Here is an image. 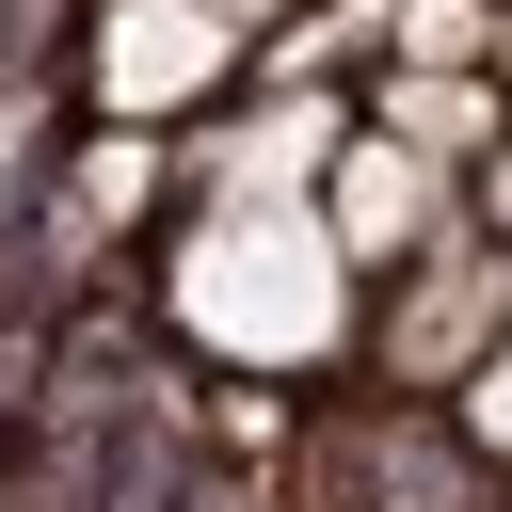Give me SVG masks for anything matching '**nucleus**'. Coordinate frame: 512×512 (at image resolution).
Returning <instances> with one entry per match:
<instances>
[{
    "label": "nucleus",
    "mask_w": 512,
    "mask_h": 512,
    "mask_svg": "<svg viewBox=\"0 0 512 512\" xmlns=\"http://www.w3.org/2000/svg\"><path fill=\"white\" fill-rule=\"evenodd\" d=\"M464 224H480V240H512V128L464 160Z\"/></svg>",
    "instance_id": "obj_8"
},
{
    "label": "nucleus",
    "mask_w": 512,
    "mask_h": 512,
    "mask_svg": "<svg viewBox=\"0 0 512 512\" xmlns=\"http://www.w3.org/2000/svg\"><path fill=\"white\" fill-rule=\"evenodd\" d=\"M432 224H448V160H416V144H384V128H368V144H336V240H352V256H384V272H400Z\"/></svg>",
    "instance_id": "obj_2"
},
{
    "label": "nucleus",
    "mask_w": 512,
    "mask_h": 512,
    "mask_svg": "<svg viewBox=\"0 0 512 512\" xmlns=\"http://www.w3.org/2000/svg\"><path fill=\"white\" fill-rule=\"evenodd\" d=\"M512 336V240H480V224H432L416 256H400V288H384V400H464L480 384V352Z\"/></svg>",
    "instance_id": "obj_1"
},
{
    "label": "nucleus",
    "mask_w": 512,
    "mask_h": 512,
    "mask_svg": "<svg viewBox=\"0 0 512 512\" xmlns=\"http://www.w3.org/2000/svg\"><path fill=\"white\" fill-rule=\"evenodd\" d=\"M208 16H224V32H256V16H288V0H208Z\"/></svg>",
    "instance_id": "obj_10"
},
{
    "label": "nucleus",
    "mask_w": 512,
    "mask_h": 512,
    "mask_svg": "<svg viewBox=\"0 0 512 512\" xmlns=\"http://www.w3.org/2000/svg\"><path fill=\"white\" fill-rule=\"evenodd\" d=\"M208 48H224V16H112V80L128 96H176Z\"/></svg>",
    "instance_id": "obj_4"
},
{
    "label": "nucleus",
    "mask_w": 512,
    "mask_h": 512,
    "mask_svg": "<svg viewBox=\"0 0 512 512\" xmlns=\"http://www.w3.org/2000/svg\"><path fill=\"white\" fill-rule=\"evenodd\" d=\"M464 448H480V464H512V336H496V352H480V384H464Z\"/></svg>",
    "instance_id": "obj_7"
},
{
    "label": "nucleus",
    "mask_w": 512,
    "mask_h": 512,
    "mask_svg": "<svg viewBox=\"0 0 512 512\" xmlns=\"http://www.w3.org/2000/svg\"><path fill=\"white\" fill-rule=\"evenodd\" d=\"M368 128H400L416 160H448V176H464V160H480V144L512 128V96H496V80H464V64H400Z\"/></svg>",
    "instance_id": "obj_3"
},
{
    "label": "nucleus",
    "mask_w": 512,
    "mask_h": 512,
    "mask_svg": "<svg viewBox=\"0 0 512 512\" xmlns=\"http://www.w3.org/2000/svg\"><path fill=\"white\" fill-rule=\"evenodd\" d=\"M144 192H160V144H144V128H96V144H80V208H64V224L96 240V224H128Z\"/></svg>",
    "instance_id": "obj_5"
},
{
    "label": "nucleus",
    "mask_w": 512,
    "mask_h": 512,
    "mask_svg": "<svg viewBox=\"0 0 512 512\" xmlns=\"http://www.w3.org/2000/svg\"><path fill=\"white\" fill-rule=\"evenodd\" d=\"M384 32H400V64H480V48H496V16H480V0H400Z\"/></svg>",
    "instance_id": "obj_6"
},
{
    "label": "nucleus",
    "mask_w": 512,
    "mask_h": 512,
    "mask_svg": "<svg viewBox=\"0 0 512 512\" xmlns=\"http://www.w3.org/2000/svg\"><path fill=\"white\" fill-rule=\"evenodd\" d=\"M480 80H496V96H512V16H496V48H480Z\"/></svg>",
    "instance_id": "obj_9"
}]
</instances>
